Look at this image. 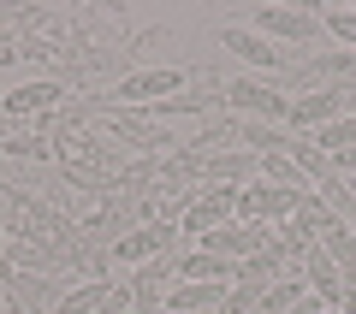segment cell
I'll use <instances>...</instances> for the list:
<instances>
[{"mask_svg":"<svg viewBox=\"0 0 356 314\" xmlns=\"http://www.w3.org/2000/svg\"><path fill=\"white\" fill-rule=\"evenodd\" d=\"M226 107L243 113V119H261V125L291 119V95H280L267 77H238V83H226Z\"/></svg>","mask_w":356,"mask_h":314,"instance_id":"1","label":"cell"},{"mask_svg":"<svg viewBox=\"0 0 356 314\" xmlns=\"http://www.w3.org/2000/svg\"><path fill=\"white\" fill-rule=\"evenodd\" d=\"M208 255H226V261H250V255H267L273 249V226H255V220H226V226H214L202 238Z\"/></svg>","mask_w":356,"mask_h":314,"instance_id":"2","label":"cell"},{"mask_svg":"<svg viewBox=\"0 0 356 314\" xmlns=\"http://www.w3.org/2000/svg\"><path fill=\"white\" fill-rule=\"evenodd\" d=\"M178 238H184V231H178L172 220H149V226H137L131 238L113 243V261L119 267H143V261H161V255H178Z\"/></svg>","mask_w":356,"mask_h":314,"instance_id":"3","label":"cell"},{"mask_svg":"<svg viewBox=\"0 0 356 314\" xmlns=\"http://www.w3.org/2000/svg\"><path fill=\"white\" fill-rule=\"evenodd\" d=\"M232 214H238V184H208L202 196L191 201V214L178 220V231H184V238H196V243H202L208 231H214V226H226Z\"/></svg>","mask_w":356,"mask_h":314,"instance_id":"4","label":"cell"},{"mask_svg":"<svg viewBox=\"0 0 356 314\" xmlns=\"http://www.w3.org/2000/svg\"><path fill=\"white\" fill-rule=\"evenodd\" d=\"M303 196H309V190H303ZM238 214L255 220V226H280V220L297 214V196H291V190H280V184H267V178H255V184L238 190Z\"/></svg>","mask_w":356,"mask_h":314,"instance_id":"5","label":"cell"},{"mask_svg":"<svg viewBox=\"0 0 356 314\" xmlns=\"http://www.w3.org/2000/svg\"><path fill=\"white\" fill-rule=\"evenodd\" d=\"M178 279V255H161V261H143L137 279H131V314H161L166 290Z\"/></svg>","mask_w":356,"mask_h":314,"instance_id":"6","label":"cell"},{"mask_svg":"<svg viewBox=\"0 0 356 314\" xmlns=\"http://www.w3.org/2000/svg\"><path fill=\"white\" fill-rule=\"evenodd\" d=\"M178 89H184V72H172V65H161V72H131V77H119V107H161Z\"/></svg>","mask_w":356,"mask_h":314,"instance_id":"7","label":"cell"},{"mask_svg":"<svg viewBox=\"0 0 356 314\" xmlns=\"http://www.w3.org/2000/svg\"><path fill=\"white\" fill-rule=\"evenodd\" d=\"M220 48H232L243 65H261V72H280V65H285V48H280V42H267L255 24H220Z\"/></svg>","mask_w":356,"mask_h":314,"instance_id":"8","label":"cell"},{"mask_svg":"<svg viewBox=\"0 0 356 314\" xmlns=\"http://www.w3.org/2000/svg\"><path fill=\"white\" fill-rule=\"evenodd\" d=\"M191 149V142H184ZM202 154V149H196ZM261 178V154H250V149H220V154H202V190L208 184H255Z\"/></svg>","mask_w":356,"mask_h":314,"instance_id":"9","label":"cell"},{"mask_svg":"<svg viewBox=\"0 0 356 314\" xmlns=\"http://www.w3.org/2000/svg\"><path fill=\"white\" fill-rule=\"evenodd\" d=\"M297 83L309 89H356V53L339 48V53H309L297 65Z\"/></svg>","mask_w":356,"mask_h":314,"instance_id":"10","label":"cell"},{"mask_svg":"<svg viewBox=\"0 0 356 314\" xmlns=\"http://www.w3.org/2000/svg\"><path fill=\"white\" fill-rule=\"evenodd\" d=\"M255 30H261L267 42H309L321 30V18L315 13H297V6H261V13H255Z\"/></svg>","mask_w":356,"mask_h":314,"instance_id":"11","label":"cell"},{"mask_svg":"<svg viewBox=\"0 0 356 314\" xmlns=\"http://www.w3.org/2000/svg\"><path fill=\"white\" fill-rule=\"evenodd\" d=\"M303 279H309V290H315V302H327V308H339L344 290H350V285H344V273L332 267V255L321 249V238L303 249Z\"/></svg>","mask_w":356,"mask_h":314,"instance_id":"12","label":"cell"},{"mask_svg":"<svg viewBox=\"0 0 356 314\" xmlns=\"http://www.w3.org/2000/svg\"><path fill=\"white\" fill-rule=\"evenodd\" d=\"M178 279H208V285H238V261H226V255H178Z\"/></svg>","mask_w":356,"mask_h":314,"instance_id":"13","label":"cell"},{"mask_svg":"<svg viewBox=\"0 0 356 314\" xmlns=\"http://www.w3.org/2000/svg\"><path fill=\"white\" fill-rule=\"evenodd\" d=\"M6 113H42V107H60V83H24L13 95H0Z\"/></svg>","mask_w":356,"mask_h":314,"instance_id":"14","label":"cell"},{"mask_svg":"<svg viewBox=\"0 0 356 314\" xmlns=\"http://www.w3.org/2000/svg\"><path fill=\"white\" fill-rule=\"evenodd\" d=\"M291 220H297V226L309 231V238H327L332 226H344V220L332 214V208H327V201L315 196V190H309V196H297V214H291Z\"/></svg>","mask_w":356,"mask_h":314,"instance_id":"15","label":"cell"},{"mask_svg":"<svg viewBox=\"0 0 356 314\" xmlns=\"http://www.w3.org/2000/svg\"><path fill=\"white\" fill-rule=\"evenodd\" d=\"M261 178H267V184H280V190H291V196L315 190V184L303 178V166H297V160H285V154H261Z\"/></svg>","mask_w":356,"mask_h":314,"instance_id":"16","label":"cell"},{"mask_svg":"<svg viewBox=\"0 0 356 314\" xmlns=\"http://www.w3.org/2000/svg\"><path fill=\"white\" fill-rule=\"evenodd\" d=\"M315 149L327 154V160H332V154H344V149H356V119H332V125H321L315 131Z\"/></svg>","mask_w":356,"mask_h":314,"instance_id":"17","label":"cell"},{"mask_svg":"<svg viewBox=\"0 0 356 314\" xmlns=\"http://www.w3.org/2000/svg\"><path fill=\"white\" fill-rule=\"evenodd\" d=\"M6 154H24V160H60V149H54L48 137H13Z\"/></svg>","mask_w":356,"mask_h":314,"instance_id":"18","label":"cell"},{"mask_svg":"<svg viewBox=\"0 0 356 314\" xmlns=\"http://www.w3.org/2000/svg\"><path fill=\"white\" fill-rule=\"evenodd\" d=\"M321 24H327V30H332V36H339V42H344V48H350V53H356V13H327V18H321Z\"/></svg>","mask_w":356,"mask_h":314,"instance_id":"19","label":"cell"},{"mask_svg":"<svg viewBox=\"0 0 356 314\" xmlns=\"http://www.w3.org/2000/svg\"><path fill=\"white\" fill-rule=\"evenodd\" d=\"M339 314H356V285L344 290V302H339Z\"/></svg>","mask_w":356,"mask_h":314,"instance_id":"20","label":"cell"},{"mask_svg":"<svg viewBox=\"0 0 356 314\" xmlns=\"http://www.w3.org/2000/svg\"><path fill=\"white\" fill-rule=\"evenodd\" d=\"M321 314H339V308H321Z\"/></svg>","mask_w":356,"mask_h":314,"instance_id":"21","label":"cell"},{"mask_svg":"<svg viewBox=\"0 0 356 314\" xmlns=\"http://www.w3.org/2000/svg\"><path fill=\"white\" fill-rule=\"evenodd\" d=\"M0 243H6V231H0Z\"/></svg>","mask_w":356,"mask_h":314,"instance_id":"22","label":"cell"},{"mask_svg":"<svg viewBox=\"0 0 356 314\" xmlns=\"http://www.w3.org/2000/svg\"><path fill=\"white\" fill-rule=\"evenodd\" d=\"M350 231H356V220H350Z\"/></svg>","mask_w":356,"mask_h":314,"instance_id":"23","label":"cell"}]
</instances>
